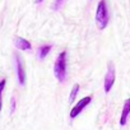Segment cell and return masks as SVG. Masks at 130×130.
I'll return each mask as SVG.
<instances>
[{
    "instance_id": "6da1fadb",
    "label": "cell",
    "mask_w": 130,
    "mask_h": 130,
    "mask_svg": "<svg viewBox=\"0 0 130 130\" xmlns=\"http://www.w3.org/2000/svg\"><path fill=\"white\" fill-rule=\"evenodd\" d=\"M54 73L59 82H64L67 79V51H61L56 57L54 65Z\"/></svg>"
},
{
    "instance_id": "7a4b0ae2",
    "label": "cell",
    "mask_w": 130,
    "mask_h": 130,
    "mask_svg": "<svg viewBox=\"0 0 130 130\" xmlns=\"http://www.w3.org/2000/svg\"><path fill=\"white\" fill-rule=\"evenodd\" d=\"M96 22L100 29H105L110 22V14H108V9H107V4L106 0H101L97 5V10H96Z\"/></svg>"
},
{
    "instance_id": "3957f363",
    "label": "cell",
    "mask_w": 130,
    "mask_h": 130,
    "mask_svg": "<svg viewBox=\"0 0 130 130\" xmlns=\"http://www.w3.org/2000/svg\"><path fill=\"white\" fill-rule=\"evenodd\" d=\"M91 101H92V96H87V97H83L79 102H77V103L73 106V108L70 110V113H69L70 119H75V117L91 103Z\"/></svg>"
},
{
    "instance_id": "277c9868",
    "label": "cell",
    "mask_w": 130,
    "mask_h": 130,
    "mask_svg": "<svg viewBox=\"0 0 130 130\" xmlns=\"http://www.w3.org/2000/svg\"><path fill=\"white\" fill-rule=\"evenodd\" d=\"M115 78H116V74H115V67L113 64L110 62L108 64V68H107V73H106V77H105V92L108 93L115 83Z\"/></svg>"
},
{
    "instance_id": "5b68a950",
    "label": "cell",
    "mask_w": 130,
    "mask_h": 130,
    "mask_svg": "<svg viewBox=\"0 0 130 130\" xmlns=\"http://www.w3.org/2000/svg\"><path fill=\"white\" fill-rule=\"evenodd\" d=\"M15 68H17L18 82H19L21 86H23L26 83V68H24V62H23L22 57L18 54L15 55Z\"/></svg>"
},
{
    "instance_id": "8992f818",
    "label": "cell",
    "mask_w": 130,
    "mask_h": 130,
    "mask_svg": "<svg viewBox=\"0 0 130 130\" xmlns=\"http://www.w3.org/2000/svg\"><path fill=\"white\" fill-rule=\"evenodd\" d=\"M130 115V98H126L125 102H124V106H122V112H121V116H120V125L124 126L127 121V116Z\"/></svg>"
},
{
    "instance_id": "52a82bcc",
    "label": "cell",
    "mask_w": 130,
    "mask_h": 130,
    "mask_svg": "<svg viewBox=\"0 0 130 130\" xmlns=\"http://www.w3.org/2000/svg\"><path fill=\"white\" fill-rule=\"evenodd\" d=\"M15 47L19 48V50L26 51V50H31L32 48V45L29 43V41H27V40H24L22 37H17L15 38Z\"/></svg>"
},
{
    "instance_id": "ba28073f",
    "label": "cell",
    "mask_w": 130,
    "mask_h": 130,
    "mask_svg": "<svg viewBox=\"0 0 130 130\" xmlns=\"http://www.w3.org/2000/svg\"><path fill=\"white\" fill-rule=\"evenodd\" d=\"M51 48H52L51 45H42V46H40V48H38V57L41 60L45 59L48 55V52L51 51Z\"/></svg>"
},
{
    "instance_id": "9c48e42d",
    "label": "cell",
    "mask_w": 130,
    "mask_h": 130,
    "mask_svg": "<svg viewBox=\"0 0 130 130\" xmlns=\"http://www.w3.org/2000/svg\"><path fill=\"white\" fill-rule=\"evenodd\" d=\"M79 84H74V87H73V89H72V92H70V98H69V101L70 102H73L74 100H75V97H77V94H78V92H79Z\"/></svg>"
},
{
    "instance_id": "30bf717a",
    "label": "cell",
    "mask_w": 130,
    "mask_h": 130,
    "mask_svg": "<svg viewBox=\"0 0 130 130\" xmlns=\"http://www.w3.org/2000/svg\"><path fill=\"white\" fill-rule=\"evenodd\" d=\"M5 84H7V80H5V79L0 80V111H2V105H3L2 96H3V91H4V88H5Z\"/></svg>"
},
{
    "instance_id": "8fae6325",
    "label": "cell",
    "mask_w": 130,
    "mask_h": 130,
    "mask_svg": "<svg viewBox=\"0 0 130 130\" xmlns=\"http://www.w3.org/2000/svg\"><path fill=\"white\" fill-rule=\"evenodd\" d=\"M62 2H64V0H55V3H54V9H57V8L61 5Z\"/></svg>"
},
{
    "instance_id": "7c38bea8",
    "label": "cell",
    "mask_w": 130,
    "mask_h": 130,
    "mask_svg": "<svg viewBox=\"0 0 130 130\" xmlns=\"http://www.w3.org/2000/svg\"><path fill=\"white\" fill-rule=\"evenodd\" d=\"M14 108H15V100L12 98V112L14 111Z\"/></svg>"
},
{
    "instance_id": "4fadbf2b",
    "label": "cell",
    "mask_w": 130,
    "mask_h": 130,
    "mask_svg": "<svg viewBox=\"0 0 130 130\" xmlns=\"http://www.w3.org/2000/svg\"><path fill=\"white\" fill-rule=\"evenodd\" d=\"M42 2H43V0H35L36 4H40V3H42Z\"/></svg>"
}]
</instances>
